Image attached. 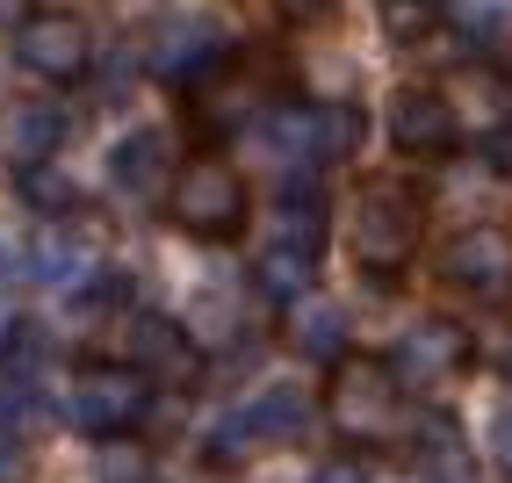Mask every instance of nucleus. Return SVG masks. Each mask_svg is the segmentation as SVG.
Returning <instances> with one entry per match:
<instances>
[{
    "instance_id": "32",
    "label": "nucleus",
    "mask_w": 512,
    "mask_h": 483,
    "mask_svg": "<svg viewBox=\"0 0 512 483\" xmlns=\"http://www.w3.org/2000/svg\"><path fill=\"white\" fill-rule=\"evenodd\" d=\"M505 383H512V354H505Z\"/></svg>"
},
{
    "instance_id": "11",
    "label": "nucleus",
    "mask_w": 512,
    "mask_h": 483,
    "mask_svg": "<svg viewBox=\"0 0 512 483\" xmlns=\"http://www.w3.org/2000/svg\"><path fill=\"white\" fill-rule=\"evenodd\" d=\"M267 109H275V87H267V73L253 58H231L224 73H210L195 87V123L210 130V137H224V130H253Z\"/></svg>"
},
{
    "instance_id": "28",
    "label": "nucleus",
    "mask_w": 512,
    "mask_h": 483,
    "mask_svg": "<svg viewBox=\"0 0 512 483\" xmlns=\"http://www.w3.org/2000/svg\"><path fill=\"white\" fill-rule=\"evenodd\" d=\"M15 332H22V325L8 318V310H0V361H8V347H15Z\"/></svg>"
},
{
    "instance_id": "27",
    "label": "nucleus",
    "mask_w": 512,
    "mask_h": 483,
    "mask_svg": "<svg viewBox=\"0 0 512 483\" xmlns=\"http://www.w3.org/2000/svg\"><path fill=\"white\" fill-rule=\"evenodd\" d=\"M318 483H361V469L354 462H332V469H318Z\"/></svg>"
},
{
    "instance_id": "4",
    "label": "nucleus",
    "mask_w": 512,
    "mask_h": 483,
    "mask_svg": "<svg viewBox=\"0 0 512 483\" xmlns=\"http://www.w3.org/2000/svg\"><path fill=\"white\" fill-rule=\"evenodd\" d=\"M325 419L347 433V440H390L404 426V383L390 361H368V354H347L325 383Z\"/></svg>"
},
{
    "instance_id": "31",
    "label": "nucleus",
    "mask_w": 512,
    "mask_h": 483,
    "mask_svg": "<svg viewBox=\"0 0 512 483\" xmlns=\"http://www.w3.org/2000/svg\"><path fill=\"white\" fill-rule=\"evenodd\" d=\"M8 274H15V253H8V246H0V282H8Z\"/></svg>"
},
{
    "instance_id": "19",
    "label": "nucleus",
    "mask_w": 512,
    "mask_h": 483,
    "mask_svg": "<svg viewBox=\"0 0 512 483\" xmlns=\"http://www.w3.org/2000/svg\"><path fill=\"white\" fill-rule=\"evenodd\" d=\"M296 347L311 354V361H347V303H325V296H311V303H296Z\"/></svg>"
},
{
    "instance_id": "9",
    "label": "nucleus",
    "mask_w": 512,
    "mask_h": 483,
    "mask_svg": "<svg viewBox=\"0 0 512 483\" xmlns=\"http://www.w3.org/2000/svg\"><path fill=\"white\" fill-rule=\"evenodd\" d=\"M15 58H22V73H37L51 87H73V80L94 73V37H87L80 15H29L15 29Z\"/></svg>"
},
{
    "instance_id": "3",
    "label": "nucleus",
    "mask_w": 512,
    "mask_h": 483,
    "mask_svg": "<svg viewBox=\"0 0 512 483\" xmlns=\"http://www.w3.org/2000/svg\"><path fill=\"white\" fill-rule=\"evenodd\" d=\"M303 426H311V397H303L296 383H260L246 404H231L224 419L210 426V440H202V462H217V469L253 462V455H267V447L303 440Z\"/></svg>"
},
{
    "instance_id": "29",
    "label": "nucleus",
    "mask_w": 512,
    "mask_h": 483,
    "mask_svg": "<svg viewBox=\"0 0 512 483\" xmlns=\"http://www.w3.org/2000/svg\"><path fill=\"white\" fill-rule=\"evenodd\" d=\"M0 22H29V0H0Z\"/></svg>"
},
{
    "instance_id": "7",
    "label": "nucleus",
    "mask_w": 512,
    "mask_h": 483,
    "mask_svg": "<svg viewBox=\"0 0 512 483\" xmlns=\"http://www.w3.org/2000/svg\"><path fill=\"white\" fill-rule=\"evenodd\" d=\"M145 411H152V375H138V368H87L80 383L65 390V419H73L87 440L138 433Z\"/></svg>"
},
{
    "instance_id": "14",
    "label": "nucleus",
    "mask_w": 512,
    "mask_h": 483,
    "mask_svg": "<svg viewBox=\"0 0 512 483\" xmlns=\"http://www.w3.org/2000/svg\"><path fill=\"white\" fill-rule=\"evenodd\" d=\"M65 137H73V116L58 101H15V109H0V159L22 166V174L51 166Z\"/></svg>"
},
{
    "instance_id": "1",
    "label": "nucleus",
    "mask_w": 512,
    "mask_h": 483,
    "mask_svg": "<svg viewBox=\"0 0 512 483\" xmlns=\"http://www.w3.org/2000/svg\"><path fill=\"white\" fill-rule=\"evenodd\" d=\"M260 152L282 159L289 174H318V166H339L361 152V109H347V101H332V109H311V101H275L260 123Z\"/></svg>"
},
{
    "instance_id": "2",
    "label": "nucleus",
    "mask_w": 512,
    "mask_h": 483,
    "mask_svg": "<svg viewBox=\"0 0 512 483\" xmlns=\"http://www.w3.org/2000/svg\"><path fill=\"white\" fill-rule=\"evenodd\" d=\"M419 238H426V210H419V195L404 181H368L361 188L347 246H354L368 282H397V274L419 260Z\"/></svg>"
},
{
    "instance_id": "26",
    "label": "nucleus",
    "mask_w": 512,
    "mask_h": 483,
    "mask_svg": "<svg viewBox=\"0 0 512 483\" xmlns=\"http://www.w3.org/2000/svg\"><path fill=\"white\" fill-rule=\"evenodd\" d=\"M275 8H282L289 22H318V15L332 8V0H275Z\"/></svg>"
},
{
    "instance_id": "12",
    "label": "nucleus",
    "mask_w": 512,
    "mask_h": 483,
    "mask_svg": "<svg viewBox=\"0 0 512 483\" xmlns=\"http://www.w3.org/2000/svg\"><path fill=\"white\" fill-rule=\"evenodd\" d=\"M440 274H448L455 289L484 296V303L512 296V231H498V224H469V231H455L448 246H440Z\"/></svg>"
},
{
    "instance_id": "5",
    "label": "nucleus",
    "mask_w": 512,
    "mask_h": 483,
    "mask_svg": "<svg viewBox=\"0 0 512 483\" xmlns=\"http://www.w3.org/2000/svg\"><path fill=\"white\" fill-rule=\"evenodd\" d=\"M166 210H174V224L188 231V238H202V246H224V238H238L246 231V181L231 174L224 159H188L181 174H174V188H166Z\"/></svg>"
},
{
    "instance_id": "22",
    "label": "nucleus",
    "mask_w": 512,
    "mask_h": 483,
    "mask_svg": "<svg viewBox=\"0 0 512 483\" xmlns=\"http://www.w3.org/2000/svg\"><path fill=\"white\" fill-rule=\"evenodd\" d=\"M22 202L37 217H73L80 210V188L65 181V174H51V166H37V174H22Z\"/></svg>"
},
{
    "instance_id": "24",
    "label": "nucleus",
    "mask_w": 512,
    "mask_h": 483,
    "mask_svg": "<svg viewBox=\"0 0 512 483\" xmlns=\"http://www.w3.org/2000/svg\"><path fill=\"white\" fill-rule=\"evenodd\" d=\"M484 166L498 181H512V116H498L491 130H484Z\"/></svg>"
},
{
    "instance_id": "15",
    "label": "nucleus",
    "mask_w": 512,
    "mask_h": 483,
    "mask_svg": "<svg viewBox=\"0 0 512 483\" xmlns=\"http://www.w3.org/2000/svg\"><path fill=\"white\" fill-rule=\"evenodd\" d=\"M174 137L166 130H130V137H116L109 145V181L130 195V202H152V195H166L174 188Z\"/></svg>"
},
{
    "instance_id": "8",
    "label": "nucleus",
    "mask_w": 512,
    "mask_h": 483,
    "mask_svg": "<svg viewBox=\"0 0 512 483\" xmlns=\"http://www.w3.org/2000/svg\"><path fill=\"white\" fill-rule=\"evenodd\" d=\"M383 361L397 368L404 390H440V383H455V375L469 368V332L455 318H412Z\"/></svg>"
},
{
    "instance_id": "10",
    "label": "nucleus",
    "mask_w": 512,
    "mask_h": 483,
    "mask_svg": "<svg viewBox=\"0 0 512 483\" xmlns=\"http://www.w3.org/2000/svg\"><path fill=\"white\" fill-rule=\"evenodd\" d=\"M383 123H390V145L404 159H448L462 145V116H455V101L440 87H397Z\"/></svg>"
},
{
    "instance_id": "13",
    "label": "nucleus",
    "mask_w": 512,
    "mask_h": 483,
    "mask_svg": "<svg viewBox=\"0 0 512 483\" xmlns=\"http://www.w3.org/2000/svg\"><path fill=\"white\" fill-rule=\"evenodd\" d=\"M130 368L152 375V383H195L202 375V347L181 318H166V310H138L130 318Z\"/></svg>"
},
{
    "instance_id": "23",
    "label": "nucleus",
    "mask_w": 512,
    "mask_h": 483,
    "mask_svg": "<svg viewBox=\"0 0 512 483\" xmlns=\"http://www.w3.org/2000/svg\"><path fill=\"white\" fill-rule=\"evenodd\" d=\"M433 22H440L433 0H383V29H390V37H404V44H419Z\"/></svg>"
},
{
    "instance_id": "30",
    "label": "nucleus",
    "mask_w": 512,
    "mask_h": 483,
    "mask_svg": "<svg viewBox=\"0 0 512 483\" xmlns=\"http://www.w3.org/2000/svg\"><path fill=\"white\" fill-rule=\"evenodd\" d=\"M433 483H476V476H469V469H440Z\"/></svg>"
},
{
    "instance_id": "17",
    "label": "nucleus",
    "mask_w": 512,
    "mask_h": 483,
    "mask_svg": "<svg viewBox=\"0 0 512 483\" xmlns=\"http://www.w3.org/2000/svg\"><path fill=\"white\" fill-rule=\"evenodd\" d=\"M253 289H260L267 303H311V289H318V253L267 238L260 260H253Z\"/></svg>"
},
{
    "instance_id": "25",
    "label": "nucleus",
    "mask_w": 512,
    "mask_h": 483,
    "mask_svg": "<svg viewBox=\"0 0 512 483\" xmlns=\"http://www.w3.org/2000/svg\"><path fill=\"white\" fill-rule=\"evenodd\" d=\"M491 455L512 469V411H498V419H491Z\"/></svg>"
},
{
    "instance_id": "20",
    "label": "nucleus",
    "mask_w": 512,
    "mask_h": 483,
    "mask_svg": "<svg viewBox=\"0 0 512 483\" xmlns=\"http://www.w3.org/2000/svg\"><path fill=\"white\" fill-rule=\"evenodd\" d=\"M29 274H37L44 289H65L73 296L87 282V246H80V231H44L37 246H29Z\"/></svg>"
},
{
    "instance_id": "16",
    "label": "nucleus",
    "mask_w": 512,
    "mask_h": 483,
    "mask_svg": "<svg viewBox=\"0 0 512 483\" xmlns=\"http://www.w3.org/2000/svg\"><path fill=\"white\" fill-rule=\"evenodd\" d=\"M275 238L303 253H325V188L318 174H289L275 188Z\"/></svg>"
},
{
    "instance_id": "6",
    "label": "nucleus",
    "mask_w": 512,
    "mask_h": 483,
    "mask_svg": "<svg viewBox=\"0 0 512 483\" xmlns=\"http://www.w3.org/2000/svg\"><path fill=\"white\" fill-rule=\"evenodd\" d=\"M224 65H231V44H224V29L210 15H159L152 22V37H145V73L152 80L195 94L210 73H224Z\"/></svg>"
},
{
    "instance_id": "21",
    "label": "nucleus",
    "mask_w": 512,
    "mask_h": 483,
    "mask_svg": "<svg viewBox=\"0 0 512 483\" xmlns=\"http://www.w3.org/2000/svg\"><path fill=\"white\" fill-rule=\"evenodd\" d=\"M123 274H87V282L65 296V325H94V318H109V310L123 303Z\"/></svg>"
},
{
    "instance_id": "18",
    "label": "nucleus",
    "mask_w": 512,
    "mask_h": 483,
    "mask_svg": "<svg viewBox=\"0 0 512 483\" xmlns=\"http://www.w3.org/2000/svg\"><path fill=\"white\" fill-rule=\"evenodd\" d=\"M44 419H51V390H44V375H37V368L0 361V440H29Z\"/></svg>"
}]
</instances>
